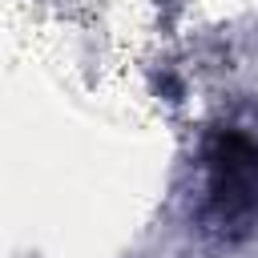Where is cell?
Returning a JSON list of instances; mask_svg holds the SVG:
<instances>
[{"mask_svg":"<svg viewBox=\"0 0 258 258\" xmlns=\"http://www.w3.org/2000/svg\"><path fill=\"white\" fill-rule=\"evenodd\" d=\"M210 206L222 222H246L258 210V133L246 125H226L210 137Z\"/></svg>","mask_w":258,"mask_h":258,"instance_id":"1","label":"cell"}]
</instances>
